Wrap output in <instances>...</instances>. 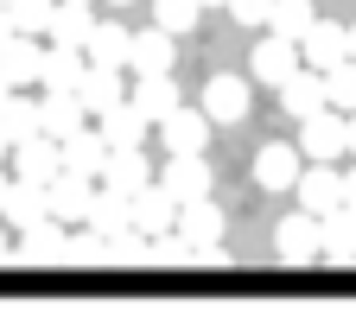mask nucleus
Segmentation results:
<instances>
[{"mask_svg":"<svg viewBox=\"0 0 356 330\" xmlns=\"http://www.w3.org/2000/svg\"><path fill=\"white\" fill-rule=\"evenodd\" d=\"M178 235L191 242V254L197 261H216V248H222V235H229V222H222V204L204 191V197H185L178 204V222H172Z\"/></svg>","mask_w":356,"mask_h":330,"instance_id":"1","label":"nucleus"},{"mask_svg":"<svg viewBox=\"0 0 356 330\" xmlns=\"http://www.w3.org/2000/svg\"><path fill=\"white\" fill-rule=\"evenodd\" d=\"M286 197H299V210H312V216H325V210L343 204V172H337L331 159H305Z\"/></svg>","mask_w":356,"mask_h":330,"instance_id":"2","label":"nucleus"},{"mask_svg":"<svg viewBox=\"0 0 356 330\" xmlns=\"http://www.w3.org/2000/svg\"><path fill=\"white\" fill-rule=\"evenodd\" d=\"M248 108H254V89H248V76L216 70V76L204 83V115H210V127H236V121H248Z\"/></svg>","mask_w":356,"mask_h":330,"instance_id":"3","label":"nucleus"},{"mask_svg":"<svg viewBox=\"0 0 356 330\" xmlns=\"http://www.w3.org/2000/svg\"><path fill=\"white\" fill-rule=\"evenodd\" d=\"M7 261H26V267H51V261H64V222H58V216H38V222L13 229Z\"/></svg>","mask_w":356,"mask_h":330,"instance_id":"4","label":"nucleus"},{"mask_svg":"<svg viewBox=\"0 0 356 330\" xmlns=\"http://www.w3.org/2000/svg\"><path fill=\"white\" fill-rule=\"evenodd\" d=\"M127 70H134V76H159V70H178V38H172L165 26L127 32Z\"/></svg>","mask_w":356,"mask_h":330,"instance_id":"5","label":"nucleus"},{"mask_svg":"<svg viewBox=\"0 0 356 330\" xmlns=\"http://www.w3.org/2000/svg\"><path fill=\"white\" fill-rule=\"evenodd\" d=\"M293 147H299V159H331V165H337V159H343V115L325 102L318 115L299 121V140H293Z\"/></svg>","mask_w":356,"mask_h":330,"instance_id":"6","label":"nucleus"},{"mask_svg":"<svg viewBox=\"0 0 356 330\" xmlns=\"http://www.w3.org/2000/svg\"><path fill=\"white\" fill-rule=\"evenodd\" d=\"M153 133H159V147H165V153H204V147H210V115L178 102L165 121H153Z\"/></svg>","mask_w":356,"mask_h":330,"instance_id":"7","label":"nucleus"},{"mask_svg":"<svg viewBox=\"0 0 356 330\" xmlns=\"http://www.w3.org/2000/svg\"><path fill=\"white\" fill-rule=\"evenodd\" d=\"M274 254H280L286 267H312V261H318V216H312V210L280 216V229H274Z\"/></svg>","mask_w":356,"mask_h":330,"instance_id":"8","label":"nucleus"},{"mask_svg":"<svg viewBox=\"0 0 356 330\" xmlns=\"http://www.w3.org/2000/svg\"><path fill=\"white\" fill-rule=\"evenodd\" d=\"M76 102H83V115H89V121H96L102 108H115V102H127V70L83 64V76H76Z\"/></svg>","mask_w":356,"mask_h":330,"instance_id":"9","label":"nucleus"},{"mask_svg":"<svg viewBox=\"0 0 356 330\" xmlns=\"http://www.w3.org/2000/svg\"><path fill=\"white\" fill-rule=\"evenodd\" d=\"M299 147H280V140H267V147H254V184L267 197H286L293 191V178H299Z\"/></svg>","mask_w":356,"mask_h":330,"instance_id":"10","label":"nucleus"},{"mask_svg":"<svg viewBox=\"0 0 356 330\" xmlns=\"http://www.w3.org/2000/svg\"><path fill=\"white\" fill-rule=\"evenodd\" d=\"M159 184L185 204V197H204V191H216V172H210V159L204 153H165V172H159Z\"/></svg>","mask_w":356,"mask_h":330,"instance_id":"11","label":"nucleus"},{"mask_svg":"<svg viewBox=\"0 0 356 330\" xmlns=\"http://www.w3.org/2000/svg\"><path fill=\"white\" fill-rule=\"evenodd\" d=\"M127 222L140 229V235H159V229H172V222H178V197L153 178V184H140V191L127 197Z\"/></svg>","mask_w":356,"mask_h":330,"instance_id":"12","label":"nucleus"},{"mask_svg":"<svg viewBox=\"0 0 356 330\" xmlns=\"http://www.w3.org/2000/svg\"><path fill=\"white\" fill-rule=\"evenodd\" d=\"M293 44H299V64H305V70H331V64L343 58V19H318V13H312V26H305Z\"/></svg>","mask_w":356,"mask_h":330,"instance_id":"13","label":"nucleus"},{"mask_svg":"<svg viewBox=\"0 0 356 330\" xmlns=\"http://www.w3.org/2000/svg\"><path fill=\"white\" fill-rule=\"evenodd\" d=\"M318 261H331V267L356 261V210L350 204H337V210L318 216Z\"/></svg>","mask_w":356,"mask_h":330,"instance_id":"14","label":"nucleus"},{"mask_svg":"<svg viewBox=\"0 0 356 330\" xmlns=\"http://www.w3.org/2000/svg\"><path fill=\"white\" fill-rule=\"evenodd\" d=\"M96 184H108V191H140V184H153V159L140 153V147H108V159H102V172H96Z\"/></svg>","mask_w":356,"mask_h":330,"instance_id":"15","label":"nucleus"},{"mask_svg":"<svg viewBox=\"0 0 356 330\" xmlns=\"http://www.w3.org/2000/svg\"><path fill=\"white\" fill-rule=\"evenodd\" d=\"M38 64H44V38L38 32H13L7 44H0V76H7L13 89H32L38 83Z\"/></svg>","mask_w":356,"mask_h":330,"instance_id":"16","label":"nucleus"},{"mask_svg":"<svg viewBox=\"0 0 356 330\" xmlns=\"http://www.w3.org/2000/svg\"><path fill=\"white\" fill-rule=\"evenodd\" d=\"M248 70H254V83H261V89H280V83L299 70V44H293V38H280V32H267V38L254 44V64H248Z\"/></svg>","mask_w":356,"mask_h":330,"instance_id":"17","label":"nucleus"},{"mask_svg":"<svg viewBox=\"0 0 356 330\" xmlns=\"http://www.w3.org/2000/svg\"><path fill=\"white\" fill-rule=\"evenodd\" d=\"M89 26H96V7H89V0H51V19H44V44H76V51H83Z\"/></svg>","mask_w":356,"mask_h":330,"instance_id":"18","label":"nucleus"},{"mask_svg":"<svg viewBox=\"0 0 356 330\" xmlns=\"http://www.w3.org/2000/svg\"><path fill=\"white\" fill-rule=\"evenodd\" d=\"M89 127H96V133L108 140V147H147V133H153V121H147L140 108H134V102H115V108H102Z\"/></svg>","mask_w":356,"mask_h":330,"instance_id":"19","label":"nucleus"},{"mask_svg":"<svg viewBox=\"0 0 356 330\" xmlns=\"http://www.w3.org/2000/svg\"><path fill=\"white\" fill-rule=\"evenodd\" d=\"M7 172L13 178H32V184H44L58 172V140H44V133H32V140H13L7 147Z\"/></svg>","mask_w":356,"mask_h":330,"instance_id":"20","label":"nucleus"},{"mask_svg":"<svg viewBox=\"0 0 356 330\" xmlns=\"http://www.w3.org/2000/svg\"><path fill=\"white\" fill-rule=\"evenodd\" d=\"M102 159H108V140H102L96 127H89V121H83L70 140H58V165H64V172H83V178H96V172H102Z\"/></svg>","mask_w":356,"mask_h":330,"instance_id":"21","label":"nucleus"},{"mask_svg":"<svg viewBox=\"0 0 356 330\" xmlns=\"http://www.w3.org/2000/svg\"><path fill=\"white\" fill-rule=\"evenodd\" d=\"M83 51L76 44H44V64H38V89H58V96H76V76H83Z\"/></svg>","mask_w":356,"mask_h":330,"instance_id":"22","label":"nucleus"},{"mask_svg":"<svg viewBox=\"0 0 356 330\" xmlns=\"http://www.w3.org/2000/svg\"><path fill=\"white\" fill-rule=\"evenodd\" d=\"M280 108L293 115V121H305V115H318L325 108V70H293L286 83H280Z\"/></svg>","mask_w":356,"mask_h":330,"instance_id":"23","label":"nucleus"},{"mask_svg":"<svg viewBox=\"0 0 356 330\" xmlns=\"http://www.w3.org/2000/svg\"><path fill=\"white\" fill-rule=\"evenodd\" d=\"M83 121H89V115H83L76 96H58V89H44V96H38V133H44V140H70Z\"/></svg>","mask_w":356,"mask_h":330,"instance_id":"24","label":"nucleus"},{"mask_svg":"<svg viewBox=\"0 0 356 330\" xmlns=\"http://www.w3.org/2000/svg\"><path fill=\"white\" fill-rule=\"evenodd\" d=\"M83 58L89 64H108V70H127V26L121 19H96L83 38Z\"/></svg>","mask_w":356,"mask_h":330,"instance_id":"25","label":"nucleus"},{"mask_svg":"<svg viewBox=\"0 0 356 330\" xmlns=\"http://www.w3.org/2000/svg\"><path fill=\"white\" fill-rule=\"evenodd\" d=\"M127 102L140 108L147 121H165V115L178 108V83H172V70H159V76H134V89H127Z\"/></svg>","mask_w":356,"mask_h":330,"instance_id":"26","label":"nucleus"},{"mask_svg":"<svg viewBox=\"0 0 356 330\" xmlns=\"http://www.w3.org/2000/svg\"><path fill=\"white\" fill-rule=\"evenodd\" d=\"M38 216H44V184H32V178H7L0 222H7V229H26V222H38Z\"/></svg>","mask_w":356,"mask_h":330,"instance_id":"27","label":"nucleus"},{"mask_svg":"<svg viewBox=\"0 0 356 330\" xmlns=\"http://www.w3.org/2000/svg\"><path fill=\"white\" fill-rule=\"evenodd\" d=\"M96 235H115L127 229V191H108V184H96V197H89V216H83Z\"/></svg>","mask_w":356,"mask_h":330,"instance_id":"28","label":"nucleus"},{"mask_svg":"<svg viewBox=\"0 0 356 330\" xmlns=\"http://www.w3.org/2000/svg\"><path fill=\"white\" fill-rule=\"evenodd\" d=\"M0 133H7V147L13 140H32L38 133V96H19L13 89V96L0 102Z\"/></svg>","mask_w":356,"mask_h":330,"instance_id":"29","label":"nucleus"},{"mask_svg":"<svg viewBox=\"0 0 356 330\" xmlns=\"http://www.w3.org/2000/svg\"><path fill=\"white\" fill-rule=\"evenodd\" d=\"M325 102H331L337 115L356 108V58H337V64L325 70Z\"/></svg>","mask_w":356,"mask_h":330,"instance_id":"30","label":"nucleus"},{"mask_svg":"<svg viewBox=\"0 0 356 330\" xmlns=\"http://www.w3.org/2000/svg\"><path fill=\"white\" fill-rule=\"evenodd\" d=\"M197 19H204V7H197V0H153V26H165L172 38L197 32Z\"/></svg>","mask_w":356,"mask_h":330,"instance_id":"31","label":"nucleus"},{"mask_svg":"<svg viewBox=\"0 0 356 330\" xmlns=\"http://www.w3.org/2000/svg\"><path fill=\"white\" fill-rule=\"evenodd\" d=\"M312 0H274V7H267V32H280V38H299L305 26H312Z\"/></svg>","mask_w":356,"mask_h":330,"instance_id":"32","label":"nucleus"},{"mask_svg":"<svg viewBox=\"0 0 356 330\" xmlns=\"http://www.w3.org/2000/svg\"><path fill=\"white\" fill-rule=\"evenodd\" d=\"M140 261H153V267H178V261H191V242H185L178 229H159V235H147Z\"/></svg>","mask_w":356,"mask_h":330,"instance_id":"33","label":"nucleus"},{"mask_svg":"<svg viewBox=\"0 0 356 330\" xmlns=\"http://www.w3.org/2000/svg\"><path fill=\"white\" fill-rule=\"evenodd\" d=\"M7 19H13V32H38V38H44L51 0H7Z\"/></svg>","mask_w":356,"mask_h":330,"instance_id":"34","label":"nucleus"},{"mask_svg":"<svg viewBox=\"0 0 356 330\" xmlns=\"http://www.w3.org/2000/svg\"><path fill=\"white\" fill-rule=\"evenodd\" d=\"M267 7L274 0H229V19L236 26H267Z\"/></svg>","mask_w":356,"mask_h":330,"instance_id":"35","label":"nucleus"},{"mask_svg":"<svg viewBox=\"0 0 356 330\" xmlns=\"http://www.w3.org/2000/svg\"><path fill=\"white\" fill-rule=\"evenodd\" d=\"M343 153H350V159H356V108H350V115H343Z\"/></svg>","mask_w":356,"mask_h":330,"instance_id":"36","label":"nucleus"},{"mask_svg":"<svg viewBox=\"0 0 356 330\" xmlns=\"http://www.w3.org/2000/svg\"><path fill=\"white\" fill-rule=\"evenodd\" d=\"M343 204H350V210H356V165H350V172H343Z\"/></svg>","mask_w":356,"mask_h":330,"instance_id":"37","label":"nucleus"},{"mask_svg":"<svg viewBox=\"0 0 356 330\" xmlns=\"http://www.w3.org/2000/svg\"><path fill=\"white\" fill-rule=\"evenodd\" d=\"M343 58H356V19L343 26Z\"/></svg>","mask_w":356,"mask_h":330,"instance_id":"38","label":"nucleus"},{"mask_svg":"<svg viewBox=\"0 0 356 330\" xmlns=\"http://www.w3.org/2000/svg\"><path fill=\"white\" fill-rule=\"evenodd\" d=\"M7 248H13V229H7V222H0V261H7Z\"/></svg>","mask_w":356,"mask_h":330,"instance_id":"39","label":"nucleus"},{"mask_svg":"<svg viewBox=\"0 0 356 330\" xmlns=\"http://www.w3.org/2000/svg\"><path fill=\"white\" fill-rule=\"evenodd\" d=\"M13 38V19H7V7H0V44H7Z\"/></svg>","mask_w":356,"mask_h":330,"instance_id":"40","label":"nucleus"},{"mask_svg":"<svg viewBox=\"0 0 356 330\" xmlns=\"http://www.w3.org/2000/svg\"><path fill=\"white\" fill-rule=\"evenodd\" d=\"M7 96H13V83H7V76H0V102H7Z\"/></svg>","mask_w":356,"mask_h":330,"instance_id":"41","label":"nucleus"},{"mask_svg":"<svg viewBox=\"0 0 356 330\" xmlns=\"http://www.w3.org/2000/svg\"><path fill=\"white\" fill-rule=\"evenodd\" d=\"M7 178H13V172H7V165H0V197H7Z\"/></svg>","mask_w":356,"mask_h":330,"instance_id":"42","label":"nucleus"},{"mask_svg":"<svg viewBox=\"0 0 356 330\" xmlns=\"http://www.w3.org/2000/svg\"><path fill=\"white\" fill-rule=\"evenodd\" d=\"M197 7H229V0H197Z\"/></svg>","mask_w":356,"mask_h":330,"instance_id":"43","label":"nucleus"},{"mask_svg":"<svg viewBox=\"0 0 356 330\" xmlns=\"http://www.w3.org/2000/svg\"><path fill=\"white\" fill-rule=\"evenodd\" d=\"M0 165H7V133H0Z\"/></svg>","mask_w":356,"mask_h":330,"instance_id":"44","label":"nucleus"},{"mask_svg":"<svg viewBox=\"0 0 356 330\" xmlns=\"http://www.w3.org/2000/svg\"><path fill=\"white\" fill-rule=\"evenodd\" d=\"M108 7H134V0H108Z\"/></svg>","mask_w":356,"mask_h":330,"instance_id":"45","label":"nucleus"},{"mask_svg":"<svg viewBox=\"0 0 356 330\" xmlns=\"http://www.w3.org/2000/svg\"><path fill=\"white\" fill-rule=\"evenodd\" d=\"M0 7H7V0H0Z\"/></svg>","mask_w":356,"mask_h":330,"instance_id":"46","label":"nucleus"},{"mask_svg":"<svg viewBox=\"0 0 356 330\" xmlns=\"http://www.w3.org/2000/svg\"><path fill=\"white\" fill-rule=\"evenodd\" d=\"M89 7H96V0H89Z\"/></svg>","mask_w":356,"mask_h":330,"instance_id":"47","label":"nucleus"}]
</instances>
